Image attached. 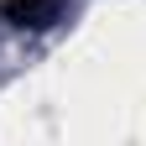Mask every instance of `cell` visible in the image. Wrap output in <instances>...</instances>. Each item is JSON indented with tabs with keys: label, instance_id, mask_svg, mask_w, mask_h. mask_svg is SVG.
Wrapping results in <instances>:
<instances>
[{
	"label": "cell",
	"instance_id": "cell-1",
	"mask_svg": "<svg viewBox=\"0 0 146 146\" xmlns=\"http://www.w3.org/2000/svg\"><path fill=\"white\" fill-rule=\"evenodd\" d=\"M68 11V0H0V21L16 26V31H42V26H58Z\"/></svg>",
	"mask_w": 146,
	"mask_h": 146
}]
</instances>
